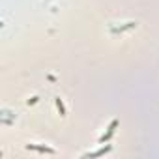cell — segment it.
Here are the masks:
<instances>
[{
  "label": "cell",
  "instance_id": "cell-3",
  "mask_svg": "<svg viewBox=\"0 0 159 159\" xmlns=\"http://www.w3.org/2000/svg\"><path fill=\"white\" fill-rule=\"evenodd\" d=\"M56 109H58L60 116H66V107H64V101L60 98H56Z\"/></svg>",
  "mask_w": 159,
  "mask_h": 159
},
{
  "label": "cell",
  "instance_id": "cell-2",
  "mask_svg": "<svg viewBox=\"0 0 159 159\" xmlns=\"http://www.w3.org/2000/svg\"><path fill=\"white\" fill-rule=\"evenodd\" d=\"M107 152H111V146H105V148H101V150H98V152H92V153H84L83 157H101V155H105Z\"/></svg>",
  "mask_w": 159,
  "mask_h": 159
},
{
  "label": "cell",
  "instance_id": "cell-1",
  "mask_svg": "<svg viewBox=\"0 0 159 159\" xmlns=\"http://www.w3.org/2000/svg\"><path fill=\"white\" fill-rule=\"evenodd\" d=\"M116 125H118V120H112V122H111V125L107 127V133H105V135H103V137L99 139V142H105V140H109V139L112 137V133H114Z\"/></svg>",
  "mask_w": 159,
  "mask_h": 159
},
{
  "label": "cell",
  "instance_id": "cell-4",
  "mask_svg": "<svg viewBox=\"0 0 159 159\" xmlns=\"http://www.w3.org/2000/svg\"><path fill=\"white\" fill-rule=\"evenodd\" d=\"M26 148H28V150H38V152H47V153H54V150H52V148H38V146H34V144H28Z\"/></svg>",
  "mask_w": 159,
  "mask_h": 159
}]
</instances>
